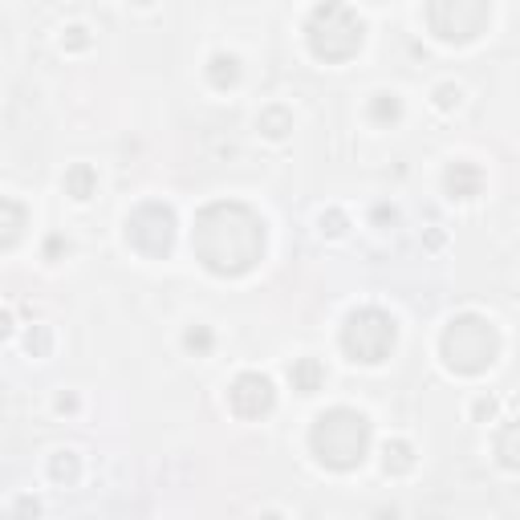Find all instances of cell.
Returning <instances> with one entry per match:
<instances>
[{"label": "cell", "mask_w": 520, "mask_h": 520, "mask_svg": "<svg viewBox=\"0 0 520 520\" xmlns=\"http://www.w3.org/2000/svg\"><path fill=\"white\" fill-rule=\"evenodd\" d=\"M29 228V216L17 200H0V248H12V244L25 236Z\"/></svg>", "instance_id": "9"}, {"label": "cell", "mask_w": 520, "mask_h": 520, "mask_svg": "<svg viewBox=\"0 0 520 520\" xmlns=\"http://www.w3.org/2000/svg\"><path fill=\"white\" fill-rule=\"evenodd\" d=\"M260 130L269 138H285L293 130V118L285 114V110H264V114H260Z\"/></svg>", "instance_id": "15"}, {"label": "cell", "mask_w": 520, "mask_h": 520, "mask_svg": "<svg viewBox=\"0 0 520 520\" xmlns=\"http://www.w3.org/2000/svg\"><path fill=\"white\" fill-rule=\"evenodd\" d=\"M94 187H98V175H94V167H74V171L66 175V192L74 195V200H90L94 195Z\"/></svg>", "instance_id": "13"}, {"label": "cell", "mask_w": 520, "mask_h": 520, "mask_svg": "<svg viewBox=\"0 0 520 520\" xmlns=\"http://www.w3.org/2000/svg\"><path fill=\"white\" fill-rule=\"evenodd\" d=\"M321 228H326L329 236H342V232H346V216H342V212H326V216H321Z\"/></svg>", "instance_id": "18"}, {"label": "cell", "mask_w": 520, "mask_h": 520, "mask_svg": "<svg viewBox=\"0 0 520 520\" xmlns=\"http://www.w3.org/2000/svg\"><path fill=\"white\" fill-rule=\"evenodd\" d=\"M9 329H12V318H9V313H4V309H0V342L9 337Z\"/></svg>", "instance_id": "23"}, {"label": "cell", "mask_w": 520, "mask_h": 520, "mask_svg": "<svg viewBox=\"0 0 520 520\" xmlns=\"http://www.w3.org/2000/svg\"><path fill=\"white\" fill-rule=\"evenodd\" d=\"M427 20H431V33L463 45L488 29L492 9L488 0H427Z\"/></svg>", "instance_id": "6"}, {"label": "cell", "mask_w": 520, "mask_h": 520, "mask_svg": "<svg viewBox=\"0 0 520 520\" xmlns=\"http://www.w3.org/2000/svg\"><path fill=\"white\" fill-rule=\"evenodd\" d=\"M53 476H58V480H74V476H77V463L69 460V455H66V460H53Z\"/></svg>", "instance_id": "20"}, {"label": "cell", "mask_w": 520, "mask_h": 520, "mask_svg": "<svg viewBox=\"0 0 520 520\" xmlns=\"http://www.w3.org/2000/svg\"><path fill=\"white\" fill-rule=\"evenodd\" d=\"M126 240L143 256H167L175 244V212L167 203H138L126 220Z\"/></svg>", "instance_id": "7"}, {"label": "cell", "mask_w": 520, "mask_h": 520, "mask_svg": "<svg viewBox=\"0 0 520 520\" xmlns=\"http://www.w3.org/2000/svg\"><path fill=\"white\" fill-rule=\"evenodd\" d=\"M398 98L395 94H378L374 102H370V118H374V122H395L398 118Z\"/></svg>", "instance_id": "16"}, {"label": "cell", "mask_w": 520, "mask_h": 520, "mask_svg": "<svg viewBox=\"0 0 520 520\" xmlns=\"http://www.w3.org/2000/svg\"><path fill=\"white\" fill-rule=\"evenodd\" d=\"M192 248L203 269L216 272V277H244L264 256V220L252 212L248 203L236 200L208 203L195 216Z\"/></svg>", "instance_id": "1"}, {"label": "cell", "mask_w": 520, "mask_h": 520, "mask_svg": "<svg viewBox=\"0 0 520 520\" xmlns=\"http://www.w3.org/2000/svg\"><path fill=\"white\" fill-rule=\"evenodd\" d=\"M512 435H516V427H504V439H500V452H504V463L508 468H516V447H512Z\"/></svg>", "instance_id": "19"}, {"label": "cell", "mask_w": 520, "mask_h": 520, "mask_svg": "<svg viewBox=\"0 0 520 520\" xmlns=\"http://www.w3.org/2000/svg\"><path fill=\"white\" fill-rule=\"evenodd\" d=\"M395 337H398L395 318L382 313V309H374V305H366V309H354V313L346 318L342 346H346V354L354 358V362H362V366H378V362L390 358Z\"/></svg>", "instance_id": "5"}, {"label": "cell", "mask_w": 520, "mask_h": 520, "mask_svg": "<svg viewBox=\"0 0 520 520\" xmlns=\"http://www.w3.org/2000/svg\"><path fill=\"white\" fill-rule=\"evenodd\" d=\"M309 33V49H313V58L321 61H350L362 49V20L350 4L342 0H326L321 9H313L305 25Z\"/></svg>", "instance_id": "4"}, {"label": "cell", "mask_w": 520, "mask_h": 520, "mask_svg": "<svg viewBox=\"0 0 520 520\" xmlns=\"http://www.w3.org/2000/svg\"><path fill=\"white\" fill-rule=\"evenodd\" d=\"M208 77H212V86H220V90L236 86V77H240V61L232 58V53H216V58H212V69H208Z\"/></svg>", "instance_id": "12"}, {"label": "cell", "mask_w": 520, "mask_h": 520, "mask_svg": "<svg viewBox=\"0 0 520 520\" xmlns=\"http://www.w3.org/2000/svg\"><path fill=\"white\" fill-rule=\"evenodd\" d=\"M228 403L240 419H260L277 406V390H272V378L260 374V370H244L236 382L228 386Z\"/></svg>", "instance_id": "8"}, {"label": "cell", "mask_w": 520, "mask_h": 520, "mask_svg": "<svg viewBox=\"0 0 520 520\" xmlns=\"http://www.w3.org/2000/svg\"><path fill=\"white\" fill-rule=\"evenodd\" d=\"M455 98H460V90H452V86H439V106H452V102H455Z\"/></svg>", "instance_id": "22"}, {"label": "cell", "mask_w": 520, "mask_h": 520, "mask_svg": "<svg viewBox=\"0 0 520 520\" xmlns=\"http://www.w3.org/2000/svg\"><path fill=\"white\" fill-rule=\"evenodd\" d=\"M29 350H37V354H45V350H49V334H45V329H37V337L29 334Z\"/></svg>", "instance_id": "21"}, {"label": "cell", "mask_w": 520, "mask_h": 520, "mask_svg": "<svg viewBox=\"0 0 520 520\" xmlns=\"http://www.w3.org/2000/svg\"><path fill=\"white\" fill-rule=\"evenodd\" d=\"M135 4H151V0H135Z\"/></svg>", "instance_id": "25"}, {"label": "cell", "mask_w": 520, "mask_h": 520, "mask_svg": "<svg viewBox=\"0 0 520 520\" xmlns=\"http://www.w3.org/2000/svg\"><path fill=\"white\" fill-rule=\"evenodd\" d=\"M500 354V334L480 313H463L444 329V358L455 374H484Z\"/></svg>", "instance_id": "3"}, {"label": "cell", "mask_w": 520, "mask_h": 520, "mask_svg": "<svg viewBox=\"0 0 520 520\" xmlns=\"http://www.w3.org/2000/svg\"><path fill=\"white\" fill-rule=\"evenodd\" d=\"M480 184H484V175H480V167H472V163H455L452 171H447V192H452L455 200L480 195Z\"/></svg>", "instance_id": "11"}, {"label": "cell", "mask_w": 520, "mask_h": 520, "mask_svg": "<svg viewBox=\"0 0 520 520\" xmlns=\"http://www.w3.org/2000/svg\"><path fill=\"white\" fill-rule=\"evenodd\" d=\"M187 350H195V354H208V350H212V329H208V326L187 329Z\"/></svg>", "instance_id": "17"}, {"label": "cell", "mask_w": 520, "mask_h": 520, "mask_svg": "<svg viewBox=\"0 0 520 520\" xmlns=\"http://www.w3.org/2000/svg\"><path fill=\"white\" fill-rule=\"evenodd\" d=\"M386 472H395V476H403V472H411L414 468V447L411 444H403V439H395V444H386Z\"/></svg>", "instance_id": "14"}, {"label": "cell", "mask_w": 520, "mask_h": 520, "mask_svg": "<svg viewBox=\"0 0 520 520\" xmlns=\"http://www.w3.org/2000/svg\"><path fill=\"white\" fill-rule=\"evenodd\" d=\"M289 378H293V390L313 395V390H321V382H326V366H321L318 358H297L289 366Z\"/></svg>", "instance_id": "10"}, {"label": "cell", "mask_w": 520, "mask_h": 520, "mask_svg": "<svg viewBox=\"0 0 520 520\" xmlns=\"http://www.w3.org/2000/svg\"><path fill=\"white\" fill-rule=\"evenodd\" d=\"M309 447L326 468L350 472L370 452V419L350 406H334V411L318 414V423L309 431Z\"/></svg>", "instance_id": "2"}, {"label": "cell", "mask_w": 520, "mask_h": 520, "mask_svg": "<svg viewBox=\"0 0 520 520\" xmlns=\"http://www.w3.org/2000/svg\"><path fill=\"white\" fill-rule=\"evenodd\" d=\"M74 37H69V45H86V29H69Z\"/></svg>", "instance_id": "24"}]
</instances>
